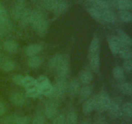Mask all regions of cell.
<instances>
[{
	"mask_svg": "<svg viewBox=\"0 0 132 124\" xmlns=\"http://www.w3.org/2000/svg\"><path fill=\"white\" fill-rule=\"evenodd\" d=\"M67 87L66 78H57L55 85L53 86L52 90L48 96L55 100L61 99L65 95Z\"/></svg>",
	"mask_w": 132,
	"mask_h": 124,
	"instance_id": "obj_1",
	"label": "cell"
},
{
	"mask_svg": "<svg viewBox=\"0 0 132 124\" xmlns=\"http://www.w3.org/2000/svg\"><path fill=\"white\" fill-rule=\"evenodd\" d=\"M95 101V109L99 112H104L108 111L111 103V99L108 94L102 92L97 95L94 96Z\"/></svg>",
	"mask_w": 132,
	"mask_h": 124,
	"instance_id": "obj_2",
	"label": "cell"
},
{
	"mask_svg": "<svg viewBox=\"0 0 132 124\" xmlns=\"http://www.w3.org/2000/svg\"><path fill=\"white\" fill-rule=\"evenodd\" d=\"M25 9L24 0H17L13 5L11 10V15L13 19L16 21L19 20Z\"/></svg>",
	"mask_w": 132,
	"mask_h": 124,
	"instance_id": "obj_3",
	"label": "cell"
},
{
	"mask_svg": "<svg viewBox=\"0 0 132 124\" xmlns=\"http://www.w3.org/2000/svg\"><path fill=\"white\" fill-rule=\"evenodd\" d=\"M108 45L110 49L111 52L113 54H117L120 52L122 49H124L125 45L122 43V41L119 40L118 37H112L108 41Z\"/></svg>",
	"mask_w": 132,
	"mask_h": 124,
	"instance_id": "obj_4",
	"label": "cell"
},
{
	"mask_svg": "<svg viewBox=\"0 0 132 124\" xmlns=\"http://www.w3.org/2000/svg\"><path fill=\"white\" fill-rule=\"evenodd\" d=\"M58 114L57 106L54 103H49L45 109L44 116L46 118L53 120Z\"/></svg>",
	"mask_w": 132,
	"mask_h": 124,
	"instance_id": "obj_5",
	"label": "cell"
},
{
	"mask_svg": "<svg viewBox=\"0 0 132 124\" xmlns=\"http://www.w3.org/2000/svg\"><path fill=\"white\" fill-rule=\"evenodd\" d=\"M68 9V4L63 0H56L51 11L55 14H61Z\"/></svg>",
	"mask_w": 132,
	"mask_h": 124,
	"instance_id": "obj_6",
	"label": "cell"
},
{
	"mask_svg": "<svg viewBox=\"0 0 132 124\" xmlns=\"http://www.w3.org/2000/svg\"><path fill=\"white\" fill-rule=\"evenodd\" d=\"M32 27L35 30V31L37 32V34L39 35V36H44V35L46 34V32H47L48 24V22L44 19L32 26Z\"/></svg>",
	"mask_w": 132,
	"mask_h": 124,
	"instance_id": "obj_7",
	"label": "cell"
},
{
	"mask_svg": "<svg viewBox=\"0 0 132 124\" xmlns=\"http://www.w3.org/2000/svg\"><path fill=\"white\" fill-rule=\"evenodd\" d=\"M10 101L14 105L21 106L25 103L26 97L21 93L15 92L10 96Z\"/></svg>",
	"mask_w": 132,
	"mask_h": 124,
	"instance_id": "obj_8",
	"label": "cell"
},
{
	"mask_svg": "<svg viewBox=\"0 0 132 124\" xmlns=\"http://www.w3.org/2000/svg\"><path fill=\"white\" fill-rule=\"evenodd\" d=\"M57 78H66L68 72V63L66 59H63L62 63L56 68Z\"/></svg>",
	"mask_w": 132,
	"mask_h": 124,
	"instance_id": "obj_9",
	"label": "cell"
},
{
	"mask_svg": "<svg viewBox=\"0 0 132 124\" xmlns=\"http://www.w3.org/2000/svg\"><path fill=\"white\" fill-rule=\"evenodd\" d=\"M116 15L110 10H105L101 11V19L108 23H113L116 21Z\"/></svg>",
	"mask_w": 132,
	"mask_h": 124,
	"instance_id": "obj_10",
	"label": "cell"
},
{
	"mask_svg": "<svg viewBox=\"0 0 132 124\" xmlns=\"http://www.w3.org/2000/svg\"><path fill=\"white\" fill-rule=\"evenodd\" d=\"M3 48L6 51L10 53H15L19 50V45L14 40H7L3 44Z\"/></svg>",
	"mask_w": 132,
	"mask_h": 124,
	"instance_id": "obj_11",
	"label": "cell"
},
{
	"mask_svg": "<svg viewBox=\"0 0 132 124\" xmlns=\"http://www.w3.org/2000/svg\"><path fill=\"white\" fill-rule=\"evenodd\" d=\"M43 46L39 44H32L27 47L25 49V54L28 56L32 57L34 56L36 54H38L39 52L42 50Z\"/></svg>",
	"mask_w": 132,
	"mask_h": 124,
	"instance_id": "obj_12",
	"label": "cell"
},
{
	"mask_svg": "<svg viewBox=\"0 0 132 124\" xmlns=\"http://www.w3.org/2000/svg\"><path fill=\"white\" fill-rule=\"evenodd\" d=\"M12 29V24L9 19L0 23V38L3 37L9 32H11Z\"/></svg>",
	"mask_w": 132,
	"mask_h": 124,
	"instance_id": "obj_13",
	"label": "cell"
},
{
	"mask_svg": "<svg viewBox=\"0 0 132 124\" xmlns=\"http://www.w3.org/2000/svg\"><path fill=\"white\" fill-rule=\"evenodd\" d=\"M43 62V58L41 56H37L30 57L27 61L28 65L32 68H38L41 65Z\"/></svg>",
	"mask_w": 132,
	"mask_h": 124,
	"instance_id": "obj_14",
	"label": "cell"
},
{
	"mask_svg": "<svg viewBox=\"0 0 132 124\" xmlns=\"http://www.w3.org/2000/svg\"><path fill=\"white\" fill-rule=\"evenodd\" d=\"M95 109V101L94 97L88 99L82 105V111L85 113H89Z\"/></svg>",
	"mask_w": 132,
	"mask_h": 124,
	"instance_id": "obj_15",
	"label": "cell"
},
{
	"mask_svg": "<svg viewBox=\"0 0 132 124\" xmlns=\"http://www.w3.org/2000/svg\"><path fill=\"white\" fill-rule=\"evenodd\" d=\"M32 10L30 9H26L23 13L22 14L21 16L19 18V21L20 22V24L22 26L24 27V26L27 25L28 24L30 23L31 20V16H32Z\"/></svg>",
	"mask_w": 132,
	"mask_h": 124,
	"instance_id": "obj_16",
	"label": "cell"
},
{
	"mask_svg": "<svg viewBox=\"0 0 132 124\" xmlns=\"http://www.w3.org/2000/svg\"><path fill=\"white\" fill-rule=\"evenodd\" d=\"M43 19H44V15L42 12L39 10H35L32 12L30 23L32 26Z\"/></svg>",
	"mask_w": 132,
	"mask_h": 124,
	"instance_id": "obj_17",
	"label": "cell"
},
{
	"mask_svg": "<svg viewBox=\"0 0 132 124\" xmlns=\"http://www.w3.org/2000/svg\"><path fill=\"white\" fill-rule=\"evenodd\" d=\"M108 111L112 116L114 117H118L121 114V108L118 103L116 102H111Z\"/></svg>",
	"mask_w": 132,
	"mask_h": 124,
	"instance_id": "obj_18",
	"label": "cell"
},
{
	"mask_svg": "<svg viewBox=\"0 0 132 124\" xmlns=\"http://www.w3.org/2000/svg\"><path fill=\"white\" fill-rule=\"evenodd\" d=\"M64 58L61 54H55L54 57L51 58V59L49 61V65L51 68H55L56 69L59 65L62 63Z\"/></svg>",
	"mask_w": 132,
	"mask_h": 124,
	"instance_id": "obj_19",
	"label": "cell"
},
{
	"mask_svg": "<svg viewBox=\"0 0 132 124\" xmlns=\"http://www.w3.org/2000/svg\"><path fill=\"white\" fill-rule=\"evenodd\" d=\"M93 7L100 10V11H103V10H109L110 9V5L109 1L99 0L96 3H94V6Z\"/></svg>",
	"mask_w": 132,
	"mask_h": 124,
	"instance_id": "obj_20",
	"label": "cell"
},
{
	"mask_svg": "<svg viewBox=\"0 0 132 124\" xmlns=\"http://www.w3.org/2000/svg\"><path fill=\"white\" fill-rule=\"evenodd\" d=\"M116 7L120 10H129L132 7V2L131 0H117Z\"/></svg>",
	"mask_w": 132,
	"mask_h": 124,
	"instance_id": "obj_21",
	"label": "cell"
},
{
	"mask_svg": "<svg viewBox=\"0 0 132 124\" xmlns=\"http://www.w3.org/2000/svg\"><path fill=\"white\" fill-rule=\"evenodd\" d=\"M68 89H69V92L70 95L74 96L77 94L80 89L79 82L77 80H72L68 87Z\"/></svg>",
	"mask_w": 132,
	"mask_h": 124,
	"instance_id": "obj_22",
	"label": "cell"
},
{
	"mask_svg": "<svg viewBox=\"0 0 132 124\" xmlns=\"http://www.w3.org/2000/svg\"><path fill=\"white\" fill-rule=\"evenodd\" d=\"M118 37L125 45H127V46H131V38L130 37V36H129L127 34L125 33L123 31L120 30L119 32Z\"/></svg>",
	"mask_w": 132,
	"mask_h": 124,
	"instance_id": "obj_23",
	"label": "cell"
},
{
	"mask_svg": "<svg viewBox=\"0 0 132 124\" xmlns=\"http://www.w3.org/2000/svg\"><path fill=\"white\" fill-rule=\"evenodd\" d=\"M19 116L17 114H11L5 116L0 120V124H14Z\"/></svg>",
	"mask_w": 132,
	"mask_h": 124,
	"instance_id": "obj_24",
	"label": "cell"
},
{
	"mask_svg": "<svg viewBox=\"0 0 132 124\" xmlns=\"http://www.w3.org/2000/svg\"><path fill=\"white\" fill-rule=\"evenodd\" d=\"M119 16L123 21L130 23L132 21V14L128 10H119Z\"/></svg>",
	"mask_w": 132,
	"mask_h": 124,
	"instance_id": "obj_25",
	"label": "cell"
},
{
	"mask_svg": "<svg viewBox=\"0 0 132 124\" xmlns=\"http://www.w3.org/2000/svg\"><path fill=\"white\" fill-rule=\"evenodd\" d=\"M92 79V74L89 71H85L81 74V76H80V80H81V82L85 85H87V84L91 83Z\"/></svg>",
	"mask_w": 132,
	"mask_h": 124,
	"instance_id": "obj_26",
	"label": "cell"
},
{
	"mask_svg": "<svg viewBox=\"0 0 132 124\" xmlns=\"http://www.w3.org/2000/svg\"><path fill=\"white\" fill-rule=\"evenodd\" d=\"M66 117V124H77V115L74 111H70L67 114Z\"/></svg>",
	"mask_w": 132,
	"mask_h": 124,
	"instance_id": "obj_27",
	"label": "cell"
},
{
	"mask_svg": "<svg viewBox=\"0 0 132 124\" xmlns=\"http://www.w3.org/2000/svg\"><path fill=\"white\" fill-rule=\"evenodd\" d=\"M15 64L13 61H5L1 65V69L5 72H10L15 69Z\"/></svg>",
	"mask_w": 132,
	"mask_h": 124,
	"instance_id": "obj_28",
	"label": "cell"
},
{
	"mask_svg": "<svg viewBox=\"0 0 132 124\" xmlns=\"http://www.w3.org/2000/svg\"><path fill=\"white\" fill-rule=\"evenodd\" d=\"M100 64V58L99 54H95L92 55L90 60V67L94 71H97L99 68Z\"/></svg>",
	"mask_w": 132,
	"mask_h": 124,
	"instance_id": "obj_29",
	"label": "cell"
},
{
	"mask_svg": "<svg viewBox=\"0 0 132 124\" xmlns=\"http://www.w3.org/2000/svg\"><path fill=\"white\" fill-rule=\"evenodd\" d=\"M27 96L30 97V98H36L40 94L39 89L36 85L31 87L27 88Z\"/></svg>",
	"mask_w": 132,
	"mask_h": 124,
	"instance_id": "obj_30",
	"label": "cell"
},
{
	"mask_svg": "<svg viewBox=\"0 0 132 124\" xmlns=\"http://www.w3.org/2000/svg\"><path fill=\"white\" fill-rule=\"evenodd\" d=\"M99 47V41L97 37H94L92 40L90 45V49L89 51L92 55L96 54V52L97 51Z\"/></svg>",
	"mask_w": 132,
	"mask_h": 124,
	"instance_id": "obj_31",
	"label": "cell"
},
{
	"mask_svg": "<svg viewBox=\"0 0 132 124\" xmlns=\"http://www.w3.org/2000/svg\"><path fill=\"white\" fill-rule=\"evenodd\" d=\"M45 122L46 118L43 114H37L31 120V124H45Z\"/></svg>",
	"mask_w": 132,
	"mask_h": 124,
	"instance_id": "obj_32",
	"label": "cell"
},
{
	"mask_svg": "<svg viewBox=\"0 0 132 124\" xmlns=\"http://www.w3.org/2000/svg\"><path fill=\"white\" fill-rule=\"evenodd\" d=\"M120 89L121 91L124 94H126V95H130L131 94L132 92V85L130 83H124L121 84L120 86Z\"/></svg>",
	"mask_w": 132,
	"mask_h": 124,
	"instance_id": "obj_33",
	"label": "cell"
},
{
	"mask_svg": "<svg viewBox=\"0 0 132 124\" xmlns=\"http://www.w3.org/2000/svg\"><path fill=\"white\" fill-rule=\"evenodd\" d=\"M113 76L117 79H122L125 77V72H124V69L121 67H114L112 71Z\"/></svg>",
	"mask_w": 132,
	"mask_h": 124,
	"instance_id": "obj_34",
	"label": "cell"
},
{
	"mask_svg": "<svg viewBox=\"0 0 132 124\" xmlns=\"http://www.w3.org/2000/svg\"><path fill=\"white\" fill-rule=\"evenodd\" d=\"M92 92V89L91 87L88 85H85L80 90V95L84 98H86L90 96Z\"/></svg>",
	"mask_w": 132,
	"mask_h": 124,
	"instance_id": "obj_35",
	"label": "cell"
},
{
	"mask_svg": "<svg viewBox=\"0 0 132 124\" xmlns=\"http://www.w3.org/2000/svg\"><path fill=\"white\" fill-rule=\"evenodd\" d=\"M35 83L37 85L38 88L44 86V85H46L48 83H50L48 79L45 76H41L39 78H37L36 80H35Z\"/></svg>",
	"mask_w": 132,
	"mask_h": 124,
	"instance_id": "obj_36",
	"label": "cell"
},
{
	"mask_svg": "<svg viewBox=\"0 0 132 124\" xmlns=\"http://www.w3.org/2000/svg\"><path fill=\"white\" fill-rule=\"evenodd\" d=\"M39 89L40 94H43L44 95H46L48 96L51 93L52 90L53 89V86L50 83H48L41 87L39 88Z\"/></svg>",
	"mask_w": 132,
	"mask_h": 124,
	"instance_id": "obj_37",
	"label": "cell"
},
{
	"mask_svg": "<svg viewBox=\"0 0 132 124\" xmlns=\"http://www.w3.org/2000/svg\"><path fill=\"white\" fill-rule=\"evenodd\" d=\"M119 53L121 54V58L126 59V60L130 59L132 57L131 50L130 49H128V48H124V49H122L120 51Z\"/></svg>",
	"mask_w": 132,
	"mask_h": 124,
	"instance_id": "obj_38",
	"label": "cell"
},
{
	"mask_svg": "<svg viewBox=\"0 0 132 124\" xmlns=\"http://www.w3.org/2000/svg\"><path fill=\"white\" fill-rule=\"evenodd\" d=\"M88 12L90 14V15L93 18L95 19L100 20L101 19V11L95 9L94 7H90L88 9Z\"/></svg>",
	"mask_w": 132,
	"mask_h": 124,
	"instance_id": "obj_39",
	"label": "cell"
},
{
	"mask_svg": "<svg viewBox=\"0 0 132 124\" xmlns=\"http://www.w3.org/2000/svg\"><path fill=\"white\" fill-rule=\"evenodd\" d=\"M122 111L129 118L132 116V104L131 102H126L122 106Z\"/></svg>",
	"mask_w": 132,
	"mask_h": 124,
	"instance_id": "obj_40",
	"label": "cell"
},
{
	"mask_svg": "<svg viewBox=\"0 0 132 124\" xmlns=\"http://www.w3.org/2000/svg\"><path fill=\"white\" fill-rule=\"evenodd\" d=\"M36 85L35 83V80L31 76H24V80H23V86L25 87L26 88H29L31 87Z\"/></svg>",
	"mask_w": 132,
	"mask_h": 124,
	"instance_id": "obj_41",
	"label": "cell"
},
{
	"mask_svg": "<svg viewBox=\"0 0 132 124\" xmlns=\"http://www.w3.org/2000/svg\"><path fill=\"white\" fill-rule=\"evenodd\" d=\"M52 124H66V117L63 114H57L53 119Z\"/></svg>",
	"mask_w": 132,
	"mask_h": 124,
	"instance_id": "obj_42",
	"label": "cell"
},
{
	"mask_svg": "<svg viewBox=\"0 0 132 124\" xmlns=\"http://www.w3.org/2000/svg\"><path fill=\"white\" fill-rule=\"evenodd\" d=\"M30 122L31 118L29 116H19L14 124H30Z\"/></svg>",
	"mask_w": 132,
	"mask_h": 124,
	"instance_id": "obj_43",
	"label": "cell"
},
{
	"mask_svg": "<svg viewBox=\"0 0 132 124\" xmlns=\"http://www.w3.org/2000/svg\"><path fill=\"white\" fill-rule=\"evenodd\" d=\"M24 76L21 74H17L13 76L12 81L15 85L18 86H23V80Z\"/></svg>",
	"mask_w": 132,
	"mask_h": 124,
	"instance_id": "obj_44",
	"label": "cell"
},
{
	"mask_svg": "<svg viewBox=\"0 0 132 124\" xmlns=\"http://www.w3.org/2000/svg\"><path fill=\"white\" fill-rule=\"evenodd\" d=\"M7 19V12H6V9L3 7L0 10V23L5 21Z\"/></svg>",
	"mask_w": 132,
	"mask_h": 124,
	"instance_id": "obj_45",
	"label": "cell"
},
{
	"mask_svg": "<svg viewBox=\"0 0 132 124\" xmlns=\"http://www.w3.org/2000/svg\"><path fill=\"white\" fill-rule=\"evenodd\" d=\"M123 68L125 71L130 72L132 69V61L131 59L126 60L123 63Z\"/></svg>",
	"mask_w": 132,
	"mask_h": 124,
	"instance_id": "obj_46",
	"label": "cell"
},
{
	"mask_svg": "<svg viewBox=\"0 0 132 124\" xmlns=\"http://www.w3.org/2000/svg\"><path fill=\"white\" fill-rule=\"evenodd\" d=\"M6 107L5 102L0 101V116H2L6 112Z\"/></svg>",
	"mask_w": 132,
	"mask_h": 124,
	"instance_id": "obj_47",
	"label": "cell"
},
{
	"mask_svg": "<svg viewBox=\"0 0 132 124\" xmlns=\"http://www.w3.org/2000/svg\"><path fill=\"white\" fill-rule=\"evenodd\" d=\"M86 1H88V2H90V3H96L97 1H98L99 0H86Z\"/></svg>",
	"mask_w": 132,
	"mask_h": 124,
	"instance_id": "obj_48",
	"label": "cell"
},
{
	"mask_svg": "<svg viewBox=\"0 0 132 124\" xmlns=\"http://www.w3.org/2000/svg\"><path fill=\"white\" fill-rule=\"evenodd\" d=\"M81 124H90V123L87 122V121H82V123H81Z\"/></svg>",
	"mask_w": 132,
	"mask_h": 124,
	"instance_id": "obj_49",
	"label": "cell"
},
{
	"mask_svg": "<svg viewBox=\"0 0 132 124\" xmlns=\"http://www.w3.org/2000/svg\"><path fill=\"white\" fill-rule=\"evenodd\" d=\"M4 7V6H2V5H1V3H0V10H1V9H3V8Z\"/></svg>",
	"mask_w": 132,
	"mask_h": 124,
	"instance_id": "obj_50",
	"label": "cell"
},
{
	"mask_svg": "<svg viewBox=\"0 0 132 124\" xmlns=\"http://www.w3.org/2000/svg\"><path fill=\"white\" fill-rule=\"evenodd\" d=\"M32 1H33V2H36V1H39V0H32Z\"/></svg>",
	"mask_w": 132,
	"mask_h": 124,
	"instance_id": "obj_51",
	"label": "cell"
},
{
	"mask_svg": "<svg viewBox=\"0 0 132 124\" xmlns=\"http://www.w3.org/2000/svg\"><path fill=\"white\" fill-rule=\"evenodd\" d=\"M50 1V0H42V2H43V1Z\"/></svg>",
	"mask_w": 132,
	"mask_h": 124,
	"instance_id": "obj_52",
	"label": "cell"
}]
</instances>
